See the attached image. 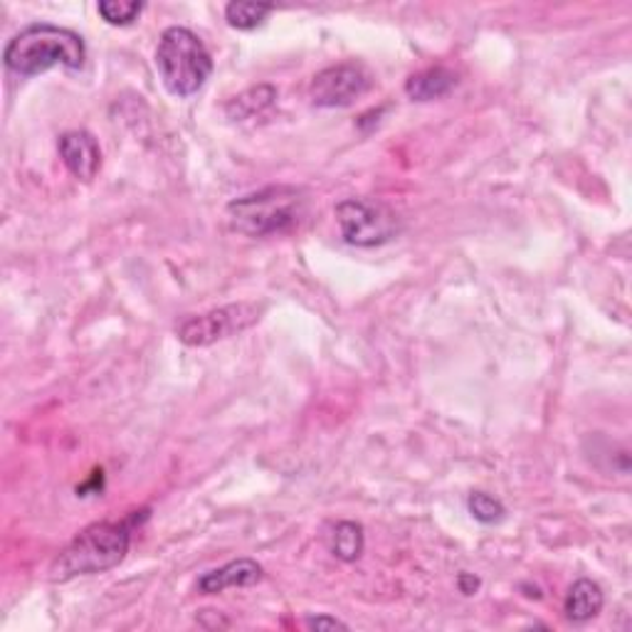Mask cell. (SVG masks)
Wrapping results in <instances>:
<instances>
[{"label": "cell", "mask_w": 632, "mask_h": 632, "mask_svg": "<svg viewBox=\"0 0 632 632\" xmlns=\"http://www.w3.org/2000/svg\"><path fill=\"white\" fill-rule=\"evenodd\" d=\"M148 519V509L134 511L124 521H97L69 541V546L55 558L49 580L65 584L77 576H95L117 568L132 546V531Z\"/></svg>", "instance_id": "1"}, {"label": "cell", "mask_w": 632, "mask_h": 632, "mask_svg": "<svg viewBox=\"0 0 632 632\" xmlns=\"http://www.w3.org/2000/svg\"><path fill=\"white\" fill-rule=\"evenodd\" d=\"M309 218V193L297 186H267L228 203L230 228L247 237L287 235Z\"/></svg>", "instance_id": "2"}, {"label": "cell", "mask_w": 632, "mask_h": 632, "mask_svg": "<svg viewBox=\"0 0 632 632\" xmlns=\"http://www.w3.org/2000/svg\"><path fill=\"white\" fill-rule=\"evenodd\" d=\"M3 59L10 73L20 77H35L53 67L82 69L87 47L82 35H77L75 30L35 23L10 37Z\"/></svg>", "instance_id": "3"}, {"label": "cell", "mask_w": 632, "mask_h": 632, "mask_svg": "<svg viewBox=\"0 0 632 632\" xmlns=\"http://www.w3.org/2000/svg\"><path fill=\"white\" fill-rule=\"evenodd\" d=\"M156 69L168 95L178 99L193 97L213 75V57L193 30L168 27L158 40Z\"/></svg>", "instance_id": "4"}, {"label": "cell", "mask_w": 632, "mask_h": 632, "mask_svg": "<svg viewBox=\"0 0 632 632\" xmlns=\"http://www.w3.org/2000/svg\"><path fill=\"white\" fill-rule=\"evenodd\" d=\"M265 314V304L255 302H237V304H225L218 309H210L206 314H196L180 321L176 326V336L180 344L203 348L213 346L218 341L237 336L247 331L250 326H255Z\"/></svg>", "instance_id": "5"}, {"label": "cell", "mask_w": 632, "mask_h": 632, "mask_svg": "<svg viewBox=\"0 0 632 632\" xmlns=\"http://www.w3.org/2000/svg\"><path fill=\"white\" fill-rule=\"evenodd\" d=\"M336 223L341 237L354 247L386 245L400 233L398 215L384 203L364 198H346L336 206Z\"/></svg>", "instance_id": "6"}, {"label": "cell", "mask_w": 632, "mask_h": 632, "mask_svg": "<svg viewBox=\"0 0 632 632\" xmlns=\"http://www.w3.org/2000/svg\"><path fill=\"white\" fill-rule=\"evenodd\" d=\"M374 87V75L361 63H341L334 67L321 69L312 79L309 97L312 104L321 109L351 107L358 97H364Z\"/></svg>", "instance_id": "7"}, {"label": "cell", "mask_w": 632, "mask_h": 632, "mask_svg": "<svg viewBox=\"0 0 632 632\" xmlns=\"http://www.w3.org/2000/svg\"><path fill=\"white\" fill-rule=\"evenodd\" d=\"M59 158L67 166L69 174L75 178L89 184L97 176L99 166H102V152H99L97 138L85 132V129H75V132H65L59 136Z\"/></svg>", "instance_id": "8"}, {"label": "cell", "mask_w": 632, "mask_h": 632, "mask_svg": "<svg viewBox=\"0 0 632 632\" xmlns=\"http://www.w3.org/2000/svg\"><path fill=\"white\" fill-rule=\"evenodd\" d=\"M265 570L263 566L257 564L253 558H237V561H230V564L220 566L208 570L198 578V594L203 596H218L223 594L228 588H247V586H255L263 580Z\"/></svg>", "instance_id": "9"}, {"label": "cell", "mask_w": 632, "mask_h": 632, "mask_svg": "<svg viewBox=\"0 0 632 632\" xmlns=\"http://www.w3.org/2000/svg\"><path fill=\"white\" fill-rule=\"evenodd\" d=\"M603 606H606L603 588H600L596 580L580 578L568 588L564 600V613L570 623H588V620L600 616Z\"/></svg>", "instance_id": "10"}, {"label": "cell", "mask_w": 632, "mask_h": 632, "mask_svg": "<svg viewBox=\"0 0 632 632\" xmlns=\"http://www.w3.org/2000/svg\"><path fill=\"white\" fill-rule=\"evenodd\" d=\"M457 87V75L447 67H430L408 77L406 95L413 102H435V99L447 97Z\"/></svg>", "instance_id": "11"}, {"label": "cell", "mask_w": 632, "mask_h": 632, "mask_svg": "<svg viewBox=\"0 0 632 632\" xmlns=\"http://www.w3.org/2000/svg\"><path fill=\"white\" fill-rule=\"evenodd\" d=\"M326 546L339 561H344V564H354V561L364 556V548H366L364 526L356 524V521H336L326 534Z\"/></svg>", "instance_id": "12"}, {"label": "cell", "mask_w": 632, "mask_h": 632, "mask_svg": "<svg viewBox=\"0 0 632 632\" xmlns=\"http://www.w3.org/2000/svg\"><path fill=\"white\" fill-rule=\"evenodd\" d=\"M275 99H277L275 87L259 85V87L247 89V92L230 99V102L225 104V114L230 119H235V122H243V119H253L257 114H263L265 109L275 104Z\"/></svg>", "instance_id": "13"}, {"label": "cell", "mask_w": 632, "mask_h": 632, "mask_svg": "<svg viewBox=\"0 0 632 632\" xmlns=\"http://www.w3.org/2000/svg\"><path fill=\"white\" fill-rule=\"evenodd\" d=\"M273 5L263 3H228L225 5V20L230 27L235 30H255L265 23V18L273 13Z\"/></svg>", "instance_id": "14"}, {"label": "cell", "mask_w": 632, "mask_h": 632, "mask_svg": "<svg viewBox=\"0 0 632 632\" xmlns=\"http://www.w3.org/2000/svg\"><path fill=\"white\" fill-rule=\"evenodd\" d=\"M144 3H138V0H102V3L97 5V13L102 15L104 23L109 25H132L134 20L142 15Z\"/></svg>", "instance_id": "15"}, {"label": "cell", "mask_w": 632, "mask_h": 632, "mask_svg": "<svg viewBox=\"0 0 632 632\" xmlns=\"http://www.w3.org/2000/svg\"><path fill=\"white\" fill-rule=\"evenodd\" d=\"M467 509L479 524H499V521L507 517L505 505H501L497 497L487 495V491H473L467 499Z\"/></svg>", "instance_id": "16"}, {"label": "cell", "mask_w": 632, "mask_h": 632, "mask_svg": "<svg viewBox=\"0 0 632 632\" xmlns=\"http://www.w3.org/2000/svg\"><path fill=\"white\" fill-rule=\"evenodd\" d=\"M304 628H309V630H348L344 620H339L334 616H309L304 620Z\"/></svg>", "instance_id": "17"}, {"label": "cell", "mask_w": 632, "mask_h": 632, "mask_svg": "<svg viewBox=\"0 0 632 632\" xmlns=\"http://www.w3.org/2000/svg\"><path fill=\"white\" fill-rule=\"evenodd\" d=\"M457 586H459V590H463L465 596H475L477 588H479V578H475L473 574H459Z\"/></svg>", "instance_id": "18"}]
</instances>
